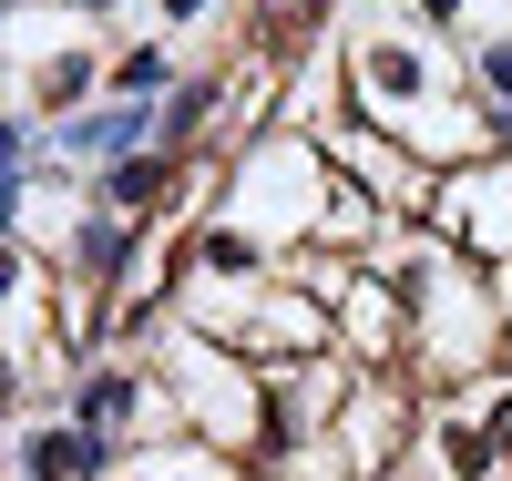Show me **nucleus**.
<instances>
[{
	"mask_svg": "<svg viewBox=\"0 0 512 481\" xmlns=\"http://www.w3.org/2000/svg\"><path fill=\"white\" fill-rule=\"evenodd\" d=\"M72 11H82V21H123V11H134V0H72Z\"/></svg>",
	"mask_w": 512,
	"mask_h": 481,
	"instance_id": "6",
	"label": "nucleus"
},
{
	"mask_svg": "<svg viewBox=\"0 0 512 481\" xmlns=\"http://www.w3.org/2000/svg\"><path fill=\"white\" fill-rule=\"evenodd\" d=\"M123 451L72 410H11V481H113Z\"/></svg>",
	"mask_w": 512,
	"mask_h": 481,
	"instance_id": "2",
	"label": "nucleus"
},
{
	"mask_svg": "<svg viewBox=\"0 0 512 481\" xmlns=\"http://www.w3.org/2000/svg\"><path fill=\"white\" fill-rule=\"evenodd\" d=\"M195 21H216V0H154V31H164V41L195 31Z\"/></svg>",
	"mask_w": 512,
	"mask_h": 481,
	"instance_id": "5",
	"label": "nucleus"
},
{
	"mask_svg": "<svg viewBox=\"0 0 512 481\" xmlns=\"http://www.w3.org/2000/svg\"><path fill=\"white\" fill-rule=\"evenodd\" d=\"M175 82H185L175 41H164V31H144V41H123V52H113V82H103V93H113V103H164Z\"/></svg>",
	"mask_w": 512,
	"mask_h": 481,
	"instance_id": "4",
	"label": "nucleus"
},
{
	"mask_svg": "<svg viewBox=\"0 0 512 481\" xmlns=\"http://www.w3.org/2000/svg\"><path fill=\"white\" fill-rule=\"evenodd\" d=\"M328 195H338V154H328V144L267 134V144L226 154V226L267 236V246H318Z\"/></svg>",
	"mask_w": 512,
	"mask_h": 481,
	"instance_id": "1",
	"label": "nucleus"
},
{
	"mask_svg": "<svg viewBox=\"0 0 512 481\" xmlns=\"http://www.w3.org/2000/svg\"><path fill=\"white\" fill-rule=\"evenodd\" d=\"M154 389H164V379H154L144 359H93V369L62 389V410H72L82 430H103L113 451H134V430L154 420Z\"/></svg>",
	"mask_w": 512,
	"mask_h": 481,
	"instance_id": "3",
	"label": "nucleus"
}]
</instances>
